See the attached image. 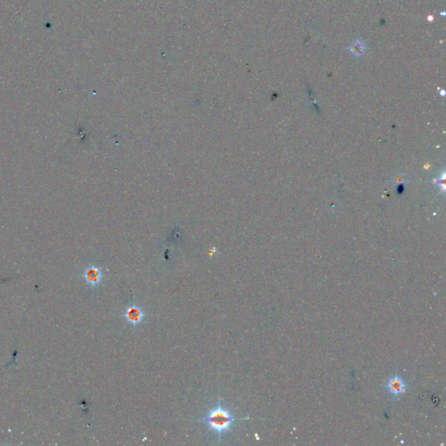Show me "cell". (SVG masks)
I'll list each match as a JSON object with an SVG mask.
<instances>
[{
    "label": "cell",
    "instance_id": "cell-1",
    "mask_svg": "<svg viewBox=\"0 0 446 446\" xmlns=\"http://www.w3.org/2000/svg\"><path fill=\"white\" fill-rule=\"evenodd\" d=\"M235 421V417L232 413L221 405H218L216 408L211 410L208 412V415L206 418L207 425L209 428L215 430L218 434V437L221 438V435L230 429L233 422Z\"/></svg>",
    "mask_w": 446,
    "mask_h": 446
},
{
    "label": "cell",
    "instance_id": "cell-2",
    "mask_svg": "<svg viewBox=\"0 0 446 446\" xmlns=\"http://www.w3.org/2000/svg\"><path fill=\"white\" fill-rule=\"evenodd\" d=\"M387 389L389 392L394 396H400L404 394L406 390V383L404 379L398 376L392 377V378L388 381Z\"/></svg>",
    "mask_w": 446,
    "mask_h": 446
},
{
    "label": "cell",
    "instance_id": "cell-3",
    "mask_svg": "<svg viewBox=\"0 0 446 446\" xmlns=\"http://www.w3.org/2000/svg\"><path fill=\"white\" fill-rule=\"evenodd\" d=\"M102 276L103 275H102L101 270L97 267H93V266L89 267L88 269L85 271L84 274H83L85 281L92 287L98 286L101 283Z\"/></svg>",
    "mask_w": 446,
    "mask_h": 446
},
{
    "label": "cell",
    "instance_id": "cell-4",
    "mask_svg": "<svg viewBox=\"0 0 446 446\" xmlns=\"http://www.w3.org/2000/svg\"><path fill=\"white\" fill-rule=\"evenodd\" d=\"M125 317L129 324L133 325H138L140 324L144 318L143 310L138 306H131L126 309Z\"/></svg>",
    "mask_w": 446,
    "mask_h": 446
},
{
    "label": "cell",
    "instance_id": "cell-5",
    "mask_svg": "<svg viewBox=\"0 0 446 446\" xmlns=\"http://www.w3.org/2000/svg\"><path fill=\"white\" fill-rule=\"evenodd\" d=\"M365 49H366L365 44L362 42V41H359V40L355 41V42L350 46V48H349L350 51H351L354 55H356V56H361V55L363 54L364 51H365Z\"/></svg>",
    "mask_w": 446,
    "mask_h": 446
}]
</instances>
